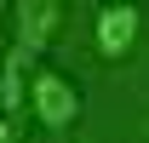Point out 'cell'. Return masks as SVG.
Instances as JSON below:
<instances>
[{
	"label": "cell",
	"instance_id": "6da1fadb",
	"mask_svg": "<svg viewBox=\"0 0 149 143\" xmlns=\"http://www.w3.org/2000/svg\"><path fill=\"white\" fill-rule=\"evenodd\" d=\"M29 115H35L46 132H69L80 120V92H74L69 74H57L52 63H35L29 69Z\"/></svg>",
	"mask_w": 149,
	"mask_h": 143
},
{
	"label": "cell",
	"instance_id": "7a4b0ae2",
	"mask_svg": "<svg viewBox=\"0 0 149 143\" xmlns=\"http://www.w3.org/2000/svg\"><path fill=\"white\" fill-rule=\"evenodd\" d=\"M63 0H12V57L40 63V52L57 40Z\"/></svg>",
	"mask_w": 149,
	"mask_h": 143
},
{
	"label": "cell",
	"instance_id": "3957f363",
	"mask_svg": "<svg viewBox=\"0 0 149 143\" xmlns=\"http://www.w3.org/2000/svg\"><path fill=\"white\" fill-rule=\"evenodd\" d=\"M138 29H143V17H138L132 0H103L97 17H92V46L115 63V57H126L132 46H138Z\"/></svg>",
	"mask_w": 149,
	"mask_h": 143
},
{
	"label": "cell",
	"instance_id": "277c9868",
	"mask_svg": "<svg viewBox=\"0 0 149 143\" xmlns=\"http://www.w3.org/2000/svg\"><path fill=\"white\" fill-rule=\"evenodd\" d=\"M12 137H17V132H12V115L0 109V143H12Z\"/></svg>",
	"mask_w": 149,
	"mask_h": 143
}]
</instances>
